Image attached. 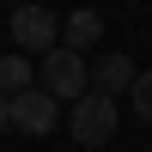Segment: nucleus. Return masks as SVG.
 <instances>
[{"instance_id": "nucleus-1", "label": "nucleus", "mask_w": 152, "mask_h": 152, "mask_svg": "<svg viewBox=\"0 0 152 152\" xmlns=\"http://www.w3.org/2000/svg\"><path fill=\"white\" fill-rule=\"evenodd\" d=\"M85 85H91V79H85V55H73V49L55 43L43 55V67H37V91H49L55 104H61V97L73 104V97H85Z\"/></svg>"}, {"instance_id": "nucleus-2", "label": "nucleus", "mask_w": 152, "mask_h": 152, "mask_svg": "<svg viewBox=\"0 0 152 152\" xmlns=\"http://www.w3.org/2000/svg\"><path fill=\"white\" fill-rule=\"evenodd\" d=\"M67 128H73V140H79V146H104L110 134H116V97H104V91H85V97H73V116H67Z\"/></svg>"}, {"instance_id": "nucleus-3", "label": "nucleus", "mask_w": 152, "mask_h": 152, "mask_svg": "<svg viewBox=\"0 0 152 152\" xmlns=\"http://www.w3.org/2000/svg\"><path fill=\"white\" fill-rule=\"evenodd\" d=\"M6 122H12L18 134H31V140H43V134H55V122H61V104H55L49 91H37V85H31V91L6 97Z\"/></svg>"}, {"instance_id": "nucleus-4", "label": "nucleus", "mask_w": 152, "mask_h": 152, "mask_svg": "<svg viewBox=\"0 0 152 152\" xmlns=\"http://www.w3.org/2000/svg\"><path fill=\"white\" fill-rule=\"evenodd\" d=\"M55 37H61V18L49 6H18V12H12V43L24 49V61H31V55H49Z\"/></svg>"}, {"instance_id": "nucleus-5", "label": "nucleus", "mask_w": 152, "mask_h": 152, "mask_svg": "<svg viewBox=\"0 0 152 152\" xmlns=\"http://www.w3.org/2000/svg\"><path fill=\"white\" fill-rule=\"evenodd\" d=\"M85 79H91L104 97H116V91L134 85V67H128V55H97V61H85Z\"/></svg>"}, {"instance_id": "nucleus-6", "label": "nucleus", "mask_w": 152, "mask_h": 152, "mask_svg": "<svg viewBox=\"0 0 152 152\" xmlns=\"http://www.w3.org/2000/svg\"><path fill=\"white\" fill-rule=\"evenodd\" d=\"M61 37H67L61 49H73V55H85V49H91L97 37H104V12H91V6L67 12V24H61Z\"/></svg>"}, {"instance_id": "nucleus-7", "label": "nucleus", "mask_w": 152, "mask_h": 152, "mask_svg": "<svg viewBox=\"0 0 152 152\" xmlns=\"http://www.w3.org/2000/svg\"><path fill=\"white\" fill-rule=\"evenodd\" d=\"M31 91V61L24 55H0V97H18Z\"/></svg>"}, {"instance_id": "nucleus-8", "label": "nucleus", "mask_w": 152, "mask_h": 152, "mask_svg": "<svg viewBox=\"0 0 152 152\" xmlns=\"http://www.w3.org/2000/svg\"><path fill=\"white\" fill-rule=\"evenodd\" d=\"M128 91H134V116L152 122V73H134V85H128Z\"/></svg>"}, {"instance_id": "nucleus-9", "label": "nucleus", "mask_w": 152, "mask_h": 152, "mask_svg": "<svg viewBox=\"0 0 152 152\" xmlns=\"http://www.w3.org/2000/svg\"><path fill=\"white\" fill-rule=\"evenodd\" d=\"M6 128H12V122H6V97H0V134H6Z\"/></svg>"}]
</instances>
